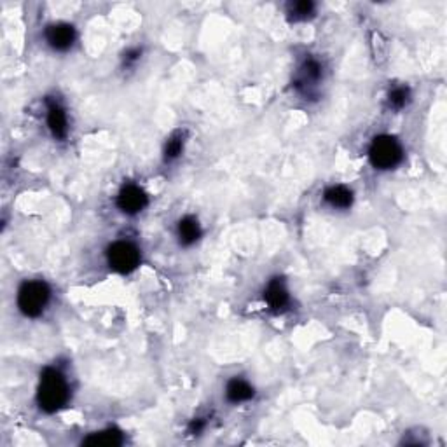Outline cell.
I'll use <instances>...</instances> for the list:
<instances>
[{
	"label": "cell",
	"instance_id": "6da1fadb",
	"mask_svg": "<svg viewBox=\"0 0 447 447\" xmlns=\"http://www.w3.org/2000/svg\"><path fill=\"white\" fill-rule=\"evenodd\" d=\"M70 390L63 374L56 369H45L37 390V404L47 414L59 411L68 402Z\"/></svg>",
	"mask_w": 447,
	"mask_h": 447
},
{
	"label": "cell",
	"instance_id": "7a4b0ae2",
	"mask_svg": "<svg viewBox=\"0 0 447 447\" xmlns=\"http://www.w3.org/2000/svg\"><path fill=\"white\" fill-rule=\"evenodd\" d=\"M51 297V290L44 281H24L17 290V307L28 318H37L44 313Z\"/></svg>",
	"mask_w": 447,
	"mask_h": 447
},
{
	"label": "cell",
	"instance_id": "3957f363",
	"mask_svg": "<svg viewBox=\"0 0 447 447\" xmlns=\"http://www.w3.org/2000/svg\"><path fill=\"white\" fill-rule=\"evenodd\" d=\"M402 145L390 135L376 136L369 147V161L376 170H393L402 161Z\"/></svg>",
	"mask_w": 447,
	"mask_h": 447
},
{
	"label": "cell",
	"instance_id": "277c9868",
	"mask_svg": "<svg viewBox=\"0 0 447 447\" xmlns=\"http://www.w3.org/2000/svg\"><path fill=\"white\" fill-rule=\"evenodd\" d=\"M107 262L110 269L128 274L140 265V250L129 241H115L107 248Z\"/></svg>",
	"mask_w": 447,
	"mask_h": 447
},
{
	"label": "cell",
	"instance_id": "5b68a950",
	"mask_svg": "<svg viewBox=\"0 0 447 447\" xmlns=\"http://www.w3.org/2000/svg\"><path fill=\"white\" fill-rule=\"evenodd\" d=\"M149 203L145 191L135 184H124L117 194V206L121 212L128 213V215H135L140 213Z\"/></svg>",
	"mask_w": 447,
	"mask_h": 447
},
{
	"label": "cell",
	"instance_id": "8992f818",
	"mask_svg": "<svg viewBox=\"0 0 447 447\" xmlns=\"http://www.w3.org/2000/svg\"><path fill=\"white\" fill-rule=\"evenodd\" d=\"M45 41L54 51H66L75 41V30L68 23H56L45 30Z\"/></svg>",
	"mask_w": 447,
	"mask_h": 447
},
{
	"label": "cell",
	"instance_id": "52a82bcc",
	"mask_svg": "<svg viewBox=\"0 0 447 447\" xmlns=\"http://www.w3.org/2000/svg\"><path fill=\"white\" fill-rule=\"evenodd\" d=\"M321 79V65L316 59H306L302 63V66L299 68V75H297L295 87L304 94L311 93V87L316 86V82H320Z\"/></svg>",
	"mask_w": 447,
	"mask_h": 447
},
{
	"label": "cell",
	"instance_id": "ba28073f",
	"mask_svg": "<svg viewBox=\"0 0 447 447\" xmlns=\"http://www.w3.org/2000/svg\"><path fill=\"white\" fill-rule=\"evenodd\" d=\"M47 126L52 136L58 140H63L68 135V119L66 112L58 101L47 100Z\"/></svg>",
	"mask_w": 447,
	"mask_h": 447
},
{
	"label": "cell",
	"instance_id": "9c48e42d",
	"mask_svg": "<svg viewBox=\"0 0 447 447\" xmlns=\"http://www.w3.org/2000/svg\"><path fill=\"white\" fill-rule=\"evenodd\" d=\"M264 299L272 311H281L288 306V290L281 278H274L268 283L264 290Z\"/></svg>",
	"mask_w": 447,
	"mask_h": 447
},
{
	"label": "cell",
	"instance_id": "30bf717a",
	"mask_svg": "<svg viewBox=\"0 0 447 447\" xmlns=\"http://www.w3.org/2000/svg\"><path fill=\"white\" fill-rule=\"evenodd\" d=\"M255 390L248 381L240 379V377H234L227 383L226 388V397L230 404H243L248 402L250 398H254Z\"/></svg>",
	"mask_w": 447,
	"mask_h": 447
},
{
	"label": "cell",
	"instance_id": "8fae6325",
	"mask_svg": "<svg viewBox=\"0 0 447 447\" xmlns=\"http://www.w3.org/2000/svg\"><path fill=\"white\" fill-rule=\"evenodd\" d=\"M124 442V437L119 430L108 428L103 432L91 433L89 437L82 440V446H93V447H115L121 446Z\"/></svg>",
	"mask_w": 447,
	"mask_h": 447
},
{
	"label": "cell",
	"instance_id": "7c38bea8",
	"mask_svg": "<svg viewBox=\"0 0 447 447\" xmlns=\"http://www.w3.org/2000/svg\"><path fill=\"white\" fill-rule=\"evenodd\" d=\"M178 240H180V243L184 244V247H191V244H194L196 241L201 237V226H199L198 219H194V217L187 215L184 217V219L178 222Z\"/></svg>",
	"mask_w": 447,
	"mask_h": 447
},
{
	"label": "cell",
	"instance_id": "4fadbf2b",
	"mask_svg": "<svg viewBox=\"0 0 447 447\" xmlns=\"http://www.w3.org/2000/svg\"><path fill=\"white\" fill-rule=\"evenodd\" d=\"M323 199L332 208L346 210L353 205V192L344 185H332L323 192Z\"/></svg>",
	"mask_w": 447,
	"mask_h": 447
},
{
	"label": "cell",
	"instance_id": "5bb4252c",
	"mask_svg": "<svg viewBox=\"0 0 447 447\" xmlns=\"http://www.w3.org/2000/svg\"><path fill=\"white\" fill-rule=\"evenodd\" d=\"M184 145H185V135L182 131H177L173 133V135L168 138L166 145H164V161H175L178 156L182 154V150H184Z\"/></svg>",
	"mask_w": 447,
	"mask_h": 447
},
{
	"label": "cell",
	"instance_id": "9a60e30c",
	"mask_svg": "<svg viewBox=\"0 0 447 447\" xmlns=\"http://www.w3.org/2000/svg\"><path fill=\"white\" fill-rule=\"evenodd\" d=\"M314 3L309 0H300V2H293L288 6V17L293 21H304L307 17L313 16Z\"/></svg>",
	"mask_w": 447,
	"mask_h": 447
},
{
	"label": "cell",
	"instance_id": "2e32d148",
	"mask_svg": "<svg viewBox=\"0 0 447 447\" xmlns=\"http://www.w3.org/2000/svg\"><path fill=\"white\" fill-rule=\"evenodd\" d=\"M407 101H409V89L405 86L393 87V89L390 91V94H388V105H390V108H393V110H400V108H404L405 105H407Z\"/></svg>",
	"mask_w": 447,
	"mask_h": 447
},
{
	"label": "cell",
	"instance_id": "e0dca14e",
	"mask_svg": "<svg viewBox=\"0 0 447 447\" xmlns=\"http://www.w3.org/2000/svg\"><path fill=\"white\" fill-rule=\"evenodd\" d=\"M140 58H142V49H138V47L129 49V51H126V54H124V65L133 66Z\"/></svg>",
	"mask_w": 447,
	"mask_h": 447
},
{
	"label": "cell",
	"instance_id": "ac0fdd59",
	"mask_svg": "<svg viewBox=\"0 0 447 447\" xmlns=\"http://www.w3.org/2000/svg\"><path fill=\"white\" fill-rule=\"evenodd\" d=\"M203 428H205V421H203V419H196V421H192L191 426H189V432H191L192 435H198V433L203 432Z\"/></svg>",
	"mask_w": 447,
	"mask_h": 447
}]
</instances>
